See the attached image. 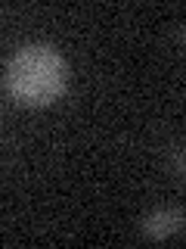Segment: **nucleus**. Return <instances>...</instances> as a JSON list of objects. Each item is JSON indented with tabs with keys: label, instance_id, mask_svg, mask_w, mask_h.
Here are the masks:
<instances>
[{
	"label": "nucleus",
	"instance_id": "f257e3e1",
	"mask_svg": "<svg viewBox=\"0 0 186 249\" xmlns=\"http://www.w3.org/2000/svg\"><path fill=\"white\" fill-rule=\"evenodd\" d=\"M6 88L25 106H46L65 90V59L50 44H25L6 62Z\"/></svg>",
	"mask_w": 186,
	"mask_h": 249
},
{
	"label": "nucleus",
	"instance_id": "f03ea898",
	"mask_svg": "<svg viewBox=\"0 0 186 249\" xmlns=\"http://www.w3.org/2000/svg\"><path fill=\"white\" fill-rule=\"evenodd\" d=\"M183 231V209H158L143 218V233L149 240H165Z\"/></svg>",
	"mask_w": 186,
	"mask_h": 249
}]
</instances>
